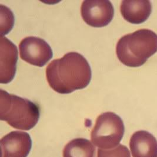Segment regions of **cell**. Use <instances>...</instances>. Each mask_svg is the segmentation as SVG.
Listing matches in <instances>:
<instances>
[{
  "label": "cell",
  "instance_id": "obj_1",
  "mask_svg": "<svg viewBox=\"0 0 157 157\" xmlns=\"http://www.w3.org/2000/svg\"><path fill=\"white\" fill-rule=\"evenodd\" d=\"M46 77L54 91L68 94L88 86L91 80L92 71L86 58L72 51L52 60L46 68Z\"/></svg>",
  "mask_w": 157,
  "mask_h": 157
},
{
  "label": "cell",
  "instance_id": "obj_2",
  "mask_svg": "<svg viewBox=\"0 0 157 157\" xmlns=\"http://www.w3.org/2000/svg\"><path fill=\"white\" fill-rule=\"evenodd\" d=\"M157 52V34L150 29H140L118 40L116 53L122 64L138 67Z\"/></svg>",
  "mask_w": 157,
  "mask_h": 157
},
{
  "label": "cell",
  "instance_id": "obj_3",
  "mask_svg": "<svg viewBox=\"0 0 157 157\" xmlns=\"http://www.w3.org/2000/svg\"><path fill=\"white\" fill-rule=\"evenodd\" d=\"M40 116V108L36 103L1 89V121L7 122L14 128L29 131L36 125Z\"/></svg>",
  "mask_w": 157,
  "mask_h": 157
},
{
  "label": "cell",
  "instance_id": "obj_4",
  "mask_svg": "<svg viewBox=\"0 0 157 157\" xmlns=\"http://www.w3.org/2000/svg\"><path fill=\"white\" fill-rule=\"evenodd\" d=\"M124 132L121 118L114 112H105L97 118L91 133V141L100 149H112L120 144Z\"/></svg>",
  "mask_w": 157,
  "mask_h": 157
},
{
  "label": "cell",
  "instance_id": "obj_5",
  "mask_svg": "<svg viewBox=\"0 0 157 157\" xmlns=\"http://www.w3.org/2000/svg\"><path fill=\"white\" fill-rule=\"evenodd\" d=\"M22 60L38 67H43L53 56L48 43L40 37L29 36L22 39L19 45Z\"/></svg>",
  "mask_w": 157,
  "mask_h": 157
},
{
  "label": "cell",
  "instance_id": "obj_6",
  "mask_svg": "<svg viewBox=\"0 0 157 157\" xmlns=\"http://www.w3.org/2000/svg\"><path fill=\"white\" fill-rule=\"evenodd\" d=\"M81 14L88 25L94 27H103L113 19L114 8L108 0H86L81 4Z\"/></svg>",
  "mask_w": 157,
  "mask_h": 157
},
{
  "label": "cell",
  "instance_id": "obj_7",
  "mask_svg": "<svg viewBox=\"0 0 157 157\" xmlns=\"http://www.w3.org/2000/svg\"><path fill=\"white\" fill-rule=\"evenodd\" d=\"M2 157H27L32 147L28 133L12 131L1 139Z\"/></svg>",
  "mask_w": 157,
  "mask_h": 157
},
{
  "label": "cell",
  "instance_id": "obj_8",
  "mask_svg": "<svg viewBox=\"0 0 157 157\" xmlns=\"http://www.w3.org/2000/svg\"><path fill=\"white\" fill-rule=\"evenodd\" d=\"M0 82L7 84L14 78L18 51L17 46L6 37L0 40Z\"/></svg>",
  "mask_w": 157,
  "mask_h": 157
},
{
  "label": "cell",
  "instance_id": "obj_9",
  "mask_svg": "<svg viewBox=\"0 0 157 157\" xmlns=\"http://www.w3.org/2000/svg\"><path fill=\"white\" fill-rule=\"evenodd\" d=\"M120 11L126 21L139 24L147 21L150 17L152 5L147 0H124L121 4Z\"/></svg>",
  "mask_w": 157,
  "mask_h": 157
},
{
  "label": "cell",
  "instance_id": "obj_10",
  "mask_svg": "<svg viewBox=\"0 0 157 157\" xmlns=\"http://www.w3.org/2000/svg\"><path fill=\"white\" fill-rule=\"evenodd\" d=\"M130 150L133 157H157V140L146 131H138L131 136Z\"/></svg>",
  "mask_w": 157,
  "mask_h": 157
},
{
  "label": "cell",
  "instance_id": "obj_11",
  "mask_svg": "<svg viewBox=\"0 0 157 157\" xmlns=\"http://www.w3.org/2000/svg\"><path fill=\"white\" fill-rule=\"evenodd\" d=\"M63 157H97L96 148L86 139L75 138L65 146Z\"/></svg>",
  "mask_w": 157,
  "mask_h": 157
},
{
  "label": "cell",
  "instance_id": "obj_12",
  "mask_svg": "<svg viewBox=\"0 0 157 157\" xmlns=\"http://www.w3.org/2000/svg\"><path fill=\"white\" fill-rule=\"evenodd\" d=\"M98 157H131L128 148L121 144L109 150L98 148Z\"/></svg>",
  "mask_w": 157,
  "mask_h": 157
}]
</instances>
